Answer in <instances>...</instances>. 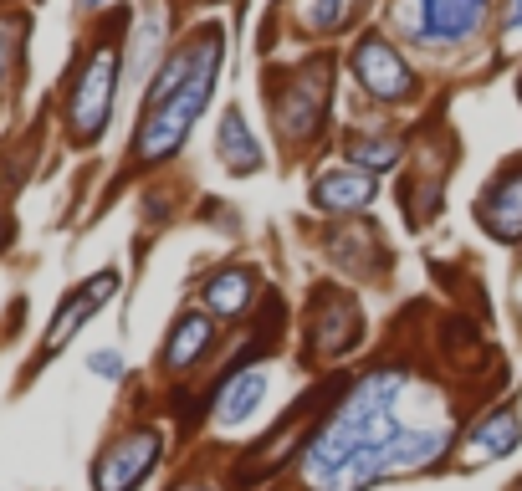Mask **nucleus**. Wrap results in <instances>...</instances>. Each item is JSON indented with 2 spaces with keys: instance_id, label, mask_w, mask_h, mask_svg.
<instances>
[{
  "instance_id": "1",
  "label": "nucleus",
  "mask_w": 522,
  "mask_h": 491,
  "mask_svg": "<svg viewBox=\"0 0 522 491\" xmlns=\"http://www.w3.org/2000/svg\"><path fill=\"white\" fill-rule=\"evenodd\" d=\"M405 369H374L343 394V405L302 451L308 491H364L389 476L430 471L451 451V430L435 420H405Z\"/></svg>"
},
{
  "instance_id": "3",
  "label": "nucleus",
  "mask_w": 522,
  "mask_h": 491,
  "mask_svg": "<svg viewBox=\"0 0 522 491\" xmlns=\"http://www.w3.org/2000/svg\"><path fill=\"white\" fill-rule=\"evenodd\" d=\"M487 21H492V0H395L389 6V26L430 52L466 47V41L482 36Z\"/></svg>"
},
{
  "instance_id": "23",
  "label": "nucleus",
  "mask_w": 522,
  "mask_h": 491,
  "mask_svg": "<svg viewBox=\"0 0 522 491\" xmlns=\"http://www.w3.org/2000/svg\"><path fill=\"white\" fill-rule=\"evenodd\" d=\"M174 491H215V486H195V481H185V486H174Z\"/></svg>"
},
{
  "instance_id": "16",
  "label": "nucleus",
  "mask_w": 522,
  "mask_h": 491,
  "mask_svg": "<svg viewBox=\"0 0 522 491\" xmlns=\"http://www.w3.org/2000/svg\"><path fill=\"white\" fill-rule=\"evenodd\" d=\"M256 302V272H241V266H231V272H215L205 282V307L221 312V318H241V312Z\"/></svg>"
},
{
  "instance_id": "5",
  "label": "nucleus",
  "mask_w": 522,
  "mask_h": 491,
  "mask_svg": "<svg viewBox=\"0 0 522 491\" xmlns=\"http://www.w3.org/2000/svg\"><path fill=\"white\" fill-rule=\"evenodd\" d=\"M159 451H164V435L154 425H139V430L118 435L108 451L93 461V491H134L154 471Z\"/></svg>"
},
{
  "instance_id": "22",
  "label": "nucleus",
  "mask_w": 522,
  "mask_h": 491,
  "mask_svg": "<svg viewBox=\"0 0 522 491\" xmlns=\"http://www.w3.org/2000/svg\"><path fill=\"white\" fill-rule=\"evenodd\" d=\"M6 72H11V31L0 26V82H6Z\"/></svg>"
},
{
  "instance_id": "12",
  "label": "nucleus",
  "mask_w": 522,
  "mask_h": 491,
  "mask_svg": "<svg viewBox=\"0 0 522 491\" xmlns=\"http://www.w3.org/2000/svg\"><path fill=\"white\" fill-rule=\"evenodd\" d=\"M267 369H241L236 379H226L221 399H215V425H246L256 410H261V399H267Z\"/></svg>"
},
{
  "instance_id": "17",
  "label": "nucleus",
  "mask_w": 522,
  "mask_h": 491,
  "mask_svg": "<svg viewBox=\"0 0 522 491\" xmlns=\"http://www.w3.org/2000/svg\"><path fill=\"white\" fill-rule=\"evenodd\" d=\"M348 159L364 164V169H395L400 139H364V133H354V139H348Z\"/></svg>"
},
{
  "instance_id": "14",
  "label": "nucleus",
  "mask_w": 522,
  "mask_h": 491,
  "mask_svg": "<svg viewBox=\"0 0 522 491\" xmlns=\"http://www.w3.org/2000/svg\"><path fill=\"white\" fill-rule=\"evenodd\" d=\"M210 343H215V323L205 318V312H185L180 323H174V333H169V343H164V369H190L200 353H210Z\"/></svg>"
},
{
  "instance_id": "10",
  "label": "nucleus",
  "mask_w": 522,
  "mask_h": 491,
  "mask_svg": "<svg viewBox=\"0 0 522 491\" xmlns=\"http://www.w3.org/2000/svg\"><path fill=\"white\" fill-rule=\"evenodd\" d=\"M374 195H379V185L364 169H328L313 180V205L323 215H354V210L374 205Z\"/></svg>"
},
{
  "instance_id": "25",
  "label": "nucleus",
  "mask_w": 522,
  "mask_h": 491,
  "mask_svg": "<svg viewBox=\"0 0 522 491\" xmlns=\"http://www.w3.org/2000/svg\"><path fill=\"white\" fill-rule=\"evenodd\" d=\"M517 491H522V481H517Z\"/></svg>"
},
{
  "instance_id": "6",
  "label": "nucleus",
  "mask_w": 522,
  "mask_h": 491,
  "mask_svg": "<svg viewBox=\"0 0 522 491\" xmlns=\"http://www.w3.org/2000/svg\"><path fill=\"white\" fill-rule=\"evenodd\" d=\"M328 113V67H308L297 82L282 87V98H272V118H277V139L302 144L313 139L318 123Z\"/></svg>"
},
{
  "instance_id": "7",
  "label": "nucleus",
  "mask_w": 522,
  "mask_h": 491,
  "mask_svg": "<svg viewBox=\"0 0 522 491\" xmlns=\"http://www.w3.org/2000/svg\"><path fill=\"white\" fill-rule=\"evenodd\" d=\"M354 77H359L364 93L379 98V103H400L410 93V82H415V72L395 52V41H384V36H364L354 47Z\"/></svg>"
},
{
  "instance_id": "2",
  "label": "nucleus",
  "mask_w": 522,
  "mask_h": 491,
  "mask_svg": "<svg viewBox=\"0 0 522 491\" xmlns=\"http://www.w3.org/2000/svg\"><path fill=\"white\" fill-rule=\"evenodd\" d=\"M190 41H195V67L164 103L144 108L139 133H134V164H164V159L180 154L195 118L205 113V103L215 93V77H221V26H205Z\"/></svg>"
},
{
  "instance_id": "19",
  "label": "nucleus",
  "mask_w": 522,
  "mask_h": 491,
  "mask_svg": "<svg viewBox=\"0 0 522 491\" xmlns=\"http://www.w3.org/2000/svg\"><path fill=\"white\" fill-rule=\"evenodd\" d=\"M302 21L313 31H333L343 21V0H302Z\"/></svg>"
},
{
  "instance_id": "18",
  "label": "nucleus",
  "mask_w": 522,
  "mask_h": 491,
  "mask_svg": "<svg viewBox=\"0 0 522 491\" xmlns=\"http://www.w3.org/2000/svg\"><path fill=\"white\" fill-rule=\"evenodd\" d=\"M134 41H139V47H134V72L144 77L149 62H154V52H164V16H144Z\"/></svg>"
},
{
  "instance_id": "11",
  "label": "nucleus",
  "mask_w": 522,
  "mask_h": 491,
  "mask_svg": "<svg viewBox=\"0 0 522 491\" xmlns=\"http://www.w3.org/2000/svg\"><path fill=\"white\" fill-rule=\"evenodd\" d=\"M517 440H522V420H517V410H512V405L492 410L482 425H476V430L466 435V466L512 456V451H517Z\"/></svg>"
},
{
  "instance_id": "9",
  "label": "nucleus",
  "mask_w": 522,
  "mask_h": 491,
  "mask_svg": "<svg viewBox=\"0 0 522 491\" xmlns=\"http://www.w3.org/2000/svg\"><path fill=\"white\" fill-rule=\"evenodd\" d=\"M113 287H118V272H98V277H87L62 307H57V318H52V328H47V338H41V353H36V359L41 364H47L52 359V353H62L72 338H77V328L87 323V318H93V312L113 297Z\"/></svg>"
},
{
  "instance_id": "24",
  "label": "nucleus",
  "mask_w": 522,
  "mask_h": 491,
  "mask_svg": "<svg viewBox=\"0 0 522 491\" xmlns=\"http://www.w3.org/2000/svg\"><path fill=\"white\" fill-rule=\"evenodd\" d=\"M82 6H87V11H103V6H108V0H82Z\"/></svg>"
},
{
  "instance_id": "21",
  "label": "nucleus",
  "mask_w": 522,
  "mask_h": 491,
  "mask_svg": "<svg viewBox=\"0 0 522 491\" xmlns=\"http://www.w3.org/2000/svg\"><path fill=\"white\" fill-rule=\"evenodd\" d=\"M87 369H93L98 379H123V353L103 348V353H93V359H87Z\"/></svg>"
},
{
  "instance_id": "4",
  "label": "nucleus",
  "mask_w": 522,
  "mask_h": 491,
  "mask_svg": "<svg viewBox=\"0 0 522 491\" xmlns=\"http://www.w3.org/2000/svg\"><path fill=\"white\" fill-rule=\"evenodd\" d=\"M118 47L113 41H103V47L87 52L72 93H67V133L72 144H98L103 128L113 118V98H118Z\"/></svg>"
},
{
  "instance_id": "20",
  "label": "nucleus",
  "mask_w": 522,
  "mask_h": 491,
  "mask_svg": "<svg viewBox=\"0 0 522 491\" xmlns=\"http://www.w3.org/2000/svg\"><path fill=\"white\" fill-rule=\"evenodd\" d=\"M502 52H522V0H507V26H502Z\"/></svg>"
},
{
  "instance_id": "13",
  "label": "nucleus",
  "mask_w": 522,
  "mask_h": 491,
  "mask_svg": "<svg viewBox=\"0 0 522 491\" xmlns=\"http://www.w3.org/2000/svg\"><path fill=\"white\" fill-rule=\"evenodd\" d=\"M215 149H221V164H226L231 174H256V169H261V144H256V133H251V123H246L241 108H226Z\"/></svg>"
},
{
  "instance_id": "15",
  "label": "nucleus",
  "mask_w": 522,
  "mask_h": 491,
  "mask_svg": "<svg viewBox=\"0 0 522 491\" xmlns=\"http://www.w3.org/2000/svg\"><path fill=\"white\" fill-rule=\"evenodd\" d=\"M364 338V323H359V307L348 297H333L323 312H318V328H313V343L318 353H343Z\"/></svg>"
},
{
  "instance_id": "8",
  "label": "nucleus",
  "mask_w": 522,
  "mask_h": 491,
  "mask_svg": "<svg viewBox=\"0 0 522 491\" xmlns=\"http://www.w3.org/2000/svg\"><path fill=\"white\" fill-rule=\"evenodd\" d=\"M476 220H482V231L497 236L502 246L522 241V159H512L497 180L482 190V200H476Z\"/></svg>"
}]
</instances>
